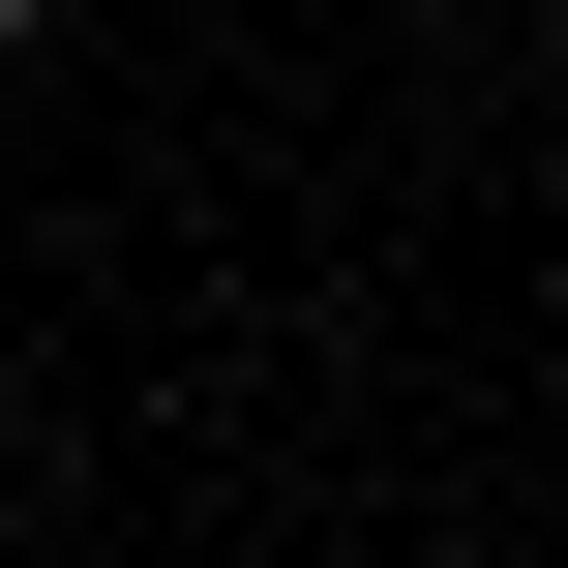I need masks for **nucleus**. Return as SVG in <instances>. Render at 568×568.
I'll list each match as a JSON object with an SVG mask.
<instances>
[{
    "label": "nucleus",
    "instance_id": "1",
    "mask_svg": "<svg viewBox=\"0 0 568 568\" xmlns=\"http://www.w3.org/2000/svg\"><path fill=\"white\" fill-rule=\"evenodd\" d=\"M30 30H60V0H0V60H30Z\"/></svg>",
    "mask_w": 568,
    "mask_h": 568
}]
</instances>
